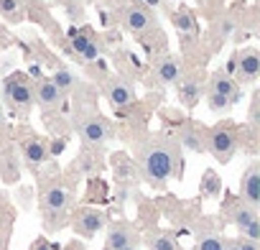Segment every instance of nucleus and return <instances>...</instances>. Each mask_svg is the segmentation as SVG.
Segmentation results:
<instances>
[{
	"label": "nucleus",
	"mask_w": 260,
	"mask_h": 250,
	"mask_svg": "<svg viewBox=\"0 0 260 250\" xmlns=\"http://www.w3.org/2000/svg\"><path fill=\"white\" fill-rule=\"evenodd\" d=\"M151 250H181L174 232H158L153 240H151Z\"/></svg>",
	"instance_id": "24"
},
{
	"label": "nucleus",
	"mask_w": 260,
	"mask_h": 250,
	"mask_svg": "<svg viewBox=\"0 0 260 250\" xmlns=\"http://www.w3.org/2000/svg\"><path fill=\"white\" fill-rule=\"evenodd\" d=\"M72 207V194L61 184L46 181L41 186V214L46 220V230H61L67 222V212Z\"/></svg>",
	"instance_id": "4"
},
{
	"label": "nucleus",
	"mask_w": 260,
	"mask_h": 250,
	"mask_svg": "<svg viewBox=\"0 0 260 250\" xmlns=\"http://www.w3.org/2000/svg\"><path fill=\"white\" fill-rule=\"evenodd\" d=\"M34 100H36V105L41 107V112H56L61 105H64V100H67V95L49 79V77H39L36 82H34Z\"/></svg>",
	"instance_id": "11"
},
{
	"label": "nucleus",
	"mask_w": 260,
	"mask_h": 250,
	"mask_svg": "<svg viewBox=\"0 0 260 250\" xmlns=\"http://www.w3.org/2000/svg\"><path fill=\"white\" fill-rule=\"evenodd\" d=\"M184 74V61L176 54H161L153 61V77L158 84H176Z\"/></svg>",
	"instance_id": "14"
},
{
	"label": "nucleus",
	"mask_w": 260,
	"mask_h": 250,
	"mask_svg": "<svg viewBox=\"0 0 260 250\" xmlns=\"http://www.w3.org/2000/svg\"><path fill=\"white\" fill-rule=\"evenodd\" d=\"M16 44V39L11 36V31L3 26V23H0V51H3V49H11Z\"/></svg>",
	"instance_id": "27"
},
{
	"label": "nucleus",
	"mask_w": 260,
	"mask_h": 250,
	"mask_svg": "<svg viewBox=\"0 0 260 250\" xmlns=\"http://www.w3.org/2000/svg\"><path fill=\"white\" fill-rule=\"evenodd\" d=\"M194 250H224V237L217 232H204V235H199Z\"/></svg>",
	"instance_id": "23"
},
{
	"label": "nucleus",
	"mask_w": 260,
	"mask_h": 250,
	"mask_svg": "<svg viewBox=\"0 0 260 250\" xmlns=\"http://www.w3.org/2000/svg\"><path fill=\"white\" fill-rule=\"evenodd\" d=\"M3 102L8 105V110L18 117L26 120L36 105L34 100V79L26 72H13L3 79Z\"/></svg>",
	"instance_id": "3"
},
{
	"label": "nucleus",
	"mask_w": 260,
	"mask_h": 250,
	"mask_svg": "<svg viewBox=\"0 0 260 250\" xmlns=\"http://www.w3.org/2000/svg\"><path fill=\"white\" fill-rule=\"evenodd\" d=\"M230 222L240 230V237H250V240H260V220H257V209L247 207L245 202H232L227 207Z\"/></svg>",
	"instance_id": "9"
},
{
	"label": "nucleus",
	"mask_w": 260,
	"mask_h": 250,
	"mask_svg": "<svg viewBox=\"0 0 260 250\" xmlns=\"http://www.w3.org/2000/svg\"><path fill=\"white\" fill-rule=\"evenodd\" d=\"M102 89H105V97L112 105V110H117V112H127L130 107L136 105L133 87H130V82L125 77H120V74L117 77H107L105 84H102Z\"/></svg>",
	"instance_id": "10"
},
{
	"label": "nucleus",
	"mask_w": 260,
	"mask_h": 250,
	"mask_svg": "<svg viewBox=\"0 0 260 250\" xmlns=\"http://www.w3.org/2000/svg\"><path fill=\"white\" fill-rule=\"evenodd\" d=\"M207 105H209V110H212V112H227V110L232 107L227 97L214 95V92H207Z\"/></svg>",
	"instance_id": "25"
},
{
	"label": "nucleus",
	"mask_w": 260,
	"mask_h": 250,
	"mask_svg": "<svg viewBox=\"0 0 260 250\" xmlns=\"http://www.w3.org/2000/svg\"><path fill=\"white\" fill-rule=\"evenodd\" d=\"M202 92H204V79H202V74H197V72H191V74H186V72H184V74H181V79L176 82L179 102H181L186 110L197 107V102H199Z\"/></svg>",
	"instance_id": "15"
},
{
	"label": "nucleus",
	"mask_w": 260,
	"mask_h": 250,
	"mask_svg": "<svg viewBox=\"0 0 260 250\" xmlns=\"http://www.w3.org/2000/svg\"><path fill=\"white\" fill-rule=\"evenodd\" d=\"M31 250H61L59 245H54V242H49L46 237H36L34 240V245H31Z\"/></svg>",
	"instance_id": "28"
},
{
	"label": "nucleus",
	"mask_w": 260,
	"mask_h": 250,
	"mask_svg": "<svg viewBox=\"0 0 260 250\" xmlns=\"http://www.w3.org/2000/svg\"><path fill=\"white\" fill-rule=\"evenodd\" d=\"M171 23H174V28H176L181 36H197V34H199L197 16H194L191 8H186V6H179L176 11H171Z\"/></svg>",
	"instance_id": "20"
},
{
	"label": "nucleus",
	"mask_w": 260,
	"mask_h": 250,
	"mask_svg": "<svg viewBox=\"0 0 260 250\" xmlns=\"http://www.w3.org/2000/svg\"><path fill=\"white\" fill-rule=\"evenodd\" d=\"M179 143H186L191 151H207V131L202 128L199 122L194 120H184L181 122V128H179Z\"/></svg>",
	"instance_id": "19"
},
{
	"label": "nucleus",
	"mask_w": 260,
	"mask_h": 250,
	"mask_svg": "<svg viewBox=\"0 0 260 250\" xmlns=\"http://www.w3.org/2000/svg\"><path fill=\"white\" fill-rule=\"evenodd\" d=\"M141 174L153 189H164L169 179L184 174V156L179 141L171 136H151L141 151Z\"/></svg>",
	"instance_id": "1"
},
{
	"label": "nucleus",
	"mask_w": 260,
	"mask_h": 250,
	"mask_svg": "<svg viewBox=\"0 0 260 250\" xmlns=\"http://www.w3.org/2000/svg\"><path fill=\"white\" fill-rule=\"evenodd\" d=\"M21 151H23V159H26V164H31L34 169H39L41 164H46V159H49V146H46V141L44 138H39L36 133H23V138H21Z\"/></svg>",
	"instance_id": "17"
},
{
	"label": "nucleus",
	"mask_w": 260,
	"mask_h": 250,
	"mask_svg": "<svg viewBox=\"0 0 260 250\" xmlns=\"http://www.w3.org/2000/svg\"><path fill=\"white\" fill-rule=\"evenodd\" d=\"M69 51L72 56L82 59V61H92L102 54V44L94 34L92 26H82V28H74L69 34Z\"/></svg>",
	"instance_id": "7"
},
{
	"label": "nucleus",
	"mask_w": 260,
	"mask_h": 250,
	"mask_svg": "<svg viewBox=\"0 0 260 250\" xmlns=\"http://www.w3.org/2000/svg\"><path fill=\"white\" fill-rule=\"evenodd\" d=\"M125 250H138V247H125Z\"/></svg>",
	"instance_id": "33"
},
{
	"label": "nucleus",
	"mask_w": 260,
	"mask_h": 250,
	"mask_svg": "<svg viewBox=\"0 0 260 250\" xmlns=\"http://www.w3.org/2000/svg\"><path fill=\"white\" fill-rule=\"evenodd\" d=\"M31 8V0H0V18L8 23H23Z\"/></svg>",
	"instance_id": "21"
},
{
	"label": "nucleus",
	"mask_w": 260,
	"mask_h": 250,
	"mask_svg": "<svg viewBox=\"0 0 260 250\" xmlns=\"http://www.w3.org/2000/svg\"><path fill=\"white\" fill-rule=\"evenodd\" d=\"M138 245H141V232L130 222H115L107 227L105 250H125V247H138Z\"/></svg>",
	"instance_id": "13"
},
{
	"label": "nucleus",
	"mask_w": 260,
	"mask_h": 250,
	"mask_svg": "<svg viewBox=\"0 0 260 250\" xmlns=\"http://www.w3.org/2000/svg\"><path fill=\"white\" fill-rule=\"evenodd\" d=\"M240 250H260V240H250V237H237Z\"/></svg>",
	"instance_id": "29"
},
{
	"label": "nucleus",
	"mask_w": 260,
	"mask_h": 250,
	"mask_svg": "<svg viewBox=\"0 0 260 250\" xmlns=\"http://www.w3.org/2000/svg\"><path fill=\"white\" fill-rule=\"evenodd\" d=\"M97 3H110V0H97Z\"/></svg>",
	"instance_id": "32"
},
{
	"label": "nucleus",
	"mask_w": 260,
	"mask_h": 250,
	"mask_svg": "<svg viewBox=\"0 0 260 250\" xmlns=\"http://www.w3.org/2000/svg\"><path fill=\"white\" fill-rule=\"evenodd\" d=\"M204 197H219V179L214 171H207L204 174V189H202Z\"/></svg>",
	"instance_id": "26"
},
{
	"label": "nucleus",
	"mask_w": 260,
	"mask_h": 250,
	"mask_svg": "<svg viewBox=\"0 0 260 250\" xmlns=\"http://www.w3.org/2000/svg\"><path fill=\"white\" fill-rule=\"evenodd\" d=\"M224 250H240L237 240H230V237H224Z\"/></svg>",
	"instance_id": "30"
},
{
	"label": "nucleus",
	"mask_w": 260,
	"mask_h": 250,
	"mask_svg": "<svg viewBox=\"0 0 260 250\" xmlns=\"http://www.w3.org/2000/svg\"><path fill=\"white\" fill-rule=\"evenodd\" d=\"M77 128H79V136L84 138V143H92V146H105L115 136L112 122L94 110L77 117Z\"/></svg>",
	"instance_id": "6"
},
{
	"label": "nucleus",
	"mask_w": 260,
	"mask_h": 250,
	"mask_svg": "<svg viewBox=\"0 0 260 250\" xmlns=\"http://www.w3.org/2000/svg\"><path fill=\"white\" fill-rule=\"evenodd\" d=\"M240 143V128L232 122H217L214 128L207 131V151H212L219 164H227L237 153Z\"/></svg>",
	"instance_id": "5"
},
{
	"label": "nucleus",
	"mask_w": 260,
	"mask_h": 250,
	"mask_svg": "<svg viewBox=\"0 0 260 250\" xmlns=\"http://www.w3.org/2000/svg\"><path fill=\"white\" fill-rule=\"evenodd\" d=\"M64 95H69L74 87H77V77L72 74V69H67V67H56V72H54V77H49Z\"/></svg>",
	"instance_id": "22"
},
{
	"label": "nucleus",
	"mask_w": 260,
	"mask_h": 250,
	"mask_svg": "<svg viewBox=\"0 0 260 250\" xmlns=\"http://www.w3.org/2000/svg\"><path fill=\"white\" fill-rule=\"evenodd\" d=\"M107 225V217L102 209H92V207H79L72 214V230L82 237H94L102 227Z\"/></svg>",
	"instance_id": "12"
},
{
	"label": "nucleus",
	"mask_w": 260,
	"mask_h": 250,
	"mask_svg": "<svg viewBox=\"0 0 260 250\" xmlns=\"http://www.w3.org/2000/svg\"><path fill=\"white\" fill-rule=\"evenodd\" d=\"M115 13L141 44H146L148 49L158 46V51L166 49V36L158 26V18L146 3H141V0H115Z\"/></svg>",
	"instance_id": "2"
},
{
	"label": "nucleus",
	"mask_w": 260,
	"mask_h": 250,
	"mask_svg": "<svg viewBox=\"0 0 260 250\" xmlns=\"http://www.w3.org/2000/svg\"><path fill=\"white\" fill-rule=\"evenodd\" d=\"M3 125H6V112H3V105H0V131H3Z\"/></svg>",
	"instance_id": "31"
},
{
	"label": "nucleus",
	"mask_w": 260,
	"mask_h": 250,
	"mask_svg": "<svg viewBox=\"0 0 260 250\" xmlns=\"http://www.w3.org/2000/svg\"><path fill=\"white\" fill-rule=\"evenodd\" d=\"M240 197L247 207L257 209V204H260V161H252L245 169V174L240 179Z\"/></svg>",
	"instance_id": "16"
},
{
	"label": "nucleus",
	"mask_w": 260,
	"mask_h": 250,
	"mask_svg": "<svg viewBox=\"0 0 260 250\" xmlns=\"http://www.w3.org/2000/svg\"><path fill=\"white\" fill-rule=\"evenodd\" d=\"M207 92H214V95L227 97V100H230V105L240 102V95H242L240 84H237L230 74H224V69H217V72L209 77V82H207Z\"/></svg>",
	"instance_id": "18"
},
{
	"label": "nucleus",
	"mask_w": 260,
	"mask_h": 250,
	"mask_svg": "<svg viewBox=\"0 0 260 250\" xmlns=\"http://www.w3.org/2000/svg\"><path fill=\"white\" fill-rule=\"evenodd\" d=\"M230 61H232V79L235 82L250 84V82L257 79V74H260V54H257L255 46L235 51Z\"/></svg>",
	"instance_id": "8"
}]
</instances>
